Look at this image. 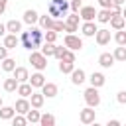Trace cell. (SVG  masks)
<instances>
[{"label":"cell","mask_w":126,"mask_h":126,"mask_svg":"<svg viewBox=\"0 0 126 126\" xmlns=\"http://www.w3.org/2000/svg\"><path fill=\"white\" fill-rule=\"evenodd\" d=\"M104 126H122V124H120V120H116V118H112V120H108V122H106Z\"/></svg>","instance_id":"cell-44"},{"label":"cell","mask_w":126,"mask_h":126,"mask_svg":"<svg viewBox=\"0 0 126 126\" xmlns=\"http://www.w3.org/2000/svg\"><path fill=\"white\" fill-rule=\"evenodd\" d=\"M43 102H45L43 93H32V96H30V104H32V108H41Z\"/></svg>","instance_id":"cell-19"},{"label":"cell","mask_w":126,"mask_h":126,"mask_svg":"<svg viewBox=\"0 0 126 126\" xmlns=\"http://www.w3.org/2000/svg\"><path fill=\"white\" fill-rule=\"evenodd\" d=\"M18 43H20L18 33H6V35H4V47H8V49H16Z\"/></svg>","instance_id":"cell-15"},{"label":"cell","mask_w":126,"mask_h":126,"mask_svg":"<svg viewBox=\"0 0 126 126\" xmlns=\"http://www.w3.org/2000/svg\"><path fill=\"white\" fill-rule=\"evenodd\" d=\"M83 96H85V102H87V106H93V108H96V106L100 104V94H98V89H96V87H89V89L83 93Z\"/></svg>","instance_id":"cell-4"},{"label":"cell","mask_w":126,"mask_h":126,"mask_svg":"<svg viewBox=\"0 0 126 126\" xmlns=\"http://www.w3.org/2000/svg\"><path fill=\"white\" fill-rule=\"evenodd\" d=\"M12 73H14V77L18 79V83H28V81H30V73H28L26 67H16Z\"/></svg>","instance_id":"cell-16"},{"label":"cell","mask_w":126,"mask_h":126,"mask_svg":"<svg viewBox=\"0 0 126 126\" xmlns=\"http://www.w3.org/2000/svg\"><path fill=\"white\" fill-rule=\"evenodd\" d=\"M41 41H43V30L41 28L30 26V30L28 32H22V35H20V43L26 49H30V51H35L41 45Z\"/></svg>","instance_id":"cell-1"},{"label":"cell","mask_w":126,"mask_h":126,"mask_svg":"<svg viewBox=\"0 0 126 126\" xmlns=\"http://www.w3.org/2000/svg\"><path fill=\"white\" fill-rule=\"evenodd\" d=\"M63 45L67 49H71V51H79V49H83V39L79 35H75V33H67L65 39H63Z\"/></svg>","instance_id":"cell-5"},{"label":"cell","mask_w":126,"mask_h":126,"mask_svg":"<svg viewBox=\"0 0 126 126\" xmlns=\"http://www.w3.org/2000/svg\"><path fill=\"white\" fill-rule=\"evenodd\" d=\"M37 126H41V124H37Z\"/></svg>","instance_id":"cell-51"},{"label":"cell","mask_w":126,"mask_h":126,"mask_svg":"<svg viewBox=\"0 0 126 126\" xmlns=\"http://www.w3.org/2000/svg\"><path fill=\"white\" fill-rule=\"evenodd\" d=\"M79 118H81V122L83 124H93L94 120H96V114H94V108L93 106H87V108H83L81 112H79Z\"/></svg>","instance_id":"cell-7"},{"label":"cell","mask_w":126,"mask_h":126,"mask_svg":"<svg viewBox=\"0 0 126 126\" xmlns=\"http://www.w3.org/2000/svg\"><path fill=\"white\" fill-rule=\"evenodd\" d=\"M57 85L55 83H45L43 87H41V93H43V96H47V98H53V96H57Z\"/></svg>","instance_id":"cell-18"},{"label":"cell","mask_w":126,"mask_h":126,"mask_svg":"<svg viewBox=\"0 0 126 126\" xmlns=\"http://www.w3.org/2000/svg\"><path fill=\"white\" fill-rule=\"evenodd\" d=\"M51 30H53V32H65V20H55Z\"/></svg>","instance_id":"cell-37"},{"label":"cell","mask_w":126,"mask_h":126,"mask_svg":"<svg viewBox=\"0 0 126 126\" xmlns=\"http://www.w3.org/2000/svg\"><path fill=\"white\" fill-rule=\"evenodd\" d=\"M65 49H67V47H55V55H53V57H57V59L61 61V57H63V53H65Z\"/></svg>","instance_id":"cell-42"},{"label":"cell","mask_w":126,"mask_h":126,"mask_svg":"<svg viewBox=\"0 0 126 126\" xmlns=\"http://www.w3.org/2000/svg\"><path fill=\"white\" fill-rule=\"evenodd\" d=\"M28 83H30L33 89H41V87H43L47 81H45V77L41 75V71H37V73H33V75L30 77V81H28Z\"/></svg>","instance_id":"cell-12"},{"label":"cell","mask_w":126,"mask_h":126,"mask_svg":"<svg viewBox=\"0 0 126 126\" xmlns=\"http://www.w3.org/2000/svg\"><path fill=\"white\" fill-rule=\"evenodd\" d=\"M91 126H102V124H98V122H96V120H94V122H93V124H91Z\"/></svg>","instance_id":"cell-49"},{"label":"cell","mask_w":126,"mask_h":126,"mask_svg":"<svg viewBox=\"0 0 126 126\" xmlns=\"http://www.w3.org/2000/svg\"><path fill=\"white\" fill-rule=\"evenodd\" d=\"M59 71L63 75H71L75 71V63H71V61H59Z\"/></svg>","instance_id":"cell-28"},{"label":"cell","mask_w":126,"mask_h":126,"mask_svg":"<svg viewBox=\"0 0 126 126\" xmlns=\"http://www.w3.org/2000/svg\"><path fill=\"white\" fill-rule=\"evenodd\" d=\"M20 96H24V98H30L32 96V93H33V87L30 85V83H20V87H18V91H16Z\"/></svg>","instance_id":"cell-24"},{"label":"cell","mask_w":126,"mask_h":126,"mask_svg":"<svg viewBox=\"0 0 126 126\" xmlns=\"http://www.w3.org/2000/svg\"><path fill=\"white\" fill-rule=\"evenodd\" d=\"M89 81H91V87H96V89H100V87L106 83L104 75H102V73H98V71H94V73L89 77Z\"/></svg>","instance_id":"cell-17"},{"label":"cell","mask_w":126,"mask_h":126,"mask_svg":"<svg viewBox=\"0 0 126 126\" xmlns=\"http://www.w3.org/2000/svg\"><path fill=\"white\" fill-rule=\"evenodd\" d=\"M94 39H96L98 45H106V43H110V30H98L96 35H94Z\"/></svg>","instance_id":"cell-14"},{"label":"cell","mask_w":126,"mask_h":126,"mask_svg":"<svg viewBox=\"0 0 126 126\" xmlns=\"http://www.w3.org/2000/svg\"><path fill=\"white\" fill-rule=\"evenodd\" d=\"M16 116V108L14 106H2L0 108V118L2 120H12Z\"/></svg>","instance_id":"cell-26"},{"label":"cell","mask_w":126,"mask_h":126,"mask_svg":"<svg viewBox=\"0 0 126 126\" xmlns=\"http://www.w3.org/2000/svg\"><path fill=\"white\" fill-rule=\"evenodd\" d=\"M39 124H41V126H55V116L49 114V112H45V114H41Z\"/></svg>","instance_id":"cell-31"},{"label":"cell","mask_w":126,"mask_h":126,"mask_svg":"<svg viewBox=\"0 0 126 126\" xmlns=\"http://www.w3.org/2000/svg\"><path fill=\"white\" fill-rule=\"evenodd\" d=\"M79 22H81V16L79 14H69L67 18H65V32L67 33H75L77 32V28H79Z\"/></svg>","instance_id":"cell-6"},{"label":"cell","mask_w":126,"mask_h":126,"mask_svg":"<svg viewBox=\"0 0 126 126\" xmlns=\"http://www.w3.org/2000/svg\"><path fill=\"white\" fill-rule=\"evenodd\" d=\"M85 81H87V75H85L83 69H75V71L71 73V83H73V85H83Z\"/></svg>","instance_id":"cell-20"},{"label":"cell","mask_w":126,"mask_h":126,"mask_svg":"<svg viewBox=\"0 0 126 126\" xmlns=\"http://www.w3.org/2000/svg\"><path fill=\"white\" fill-rule=\"evenodd\" d=\"M98 6H100V8H112L114 2H112V0H98Z\"/></svg>","instance_id":"cell-41"},{"label":"cell","mask_w":126,"mask_h":126,"mask_svg":"<svg viewBox=\"0 0 126 126\" xmlns=\"http://www.w3.org/2000/svg\"><path fill=\"white\" fill-rule=\"evenodd\" d=\"M30 63H32V67L33 69H37V71H43L45 67H47V57L41 53V51H30Z\"/></svg>","instance_id":"cell-3"},{"label":"cell","mask_w":126,"mask_h":126,"mask_svg":"<svg viewBox=\"0 0 126 126\" xmlns=\"http://www.w3.org/2000/svg\"><path fill=\"white\" fill-rule=\"evenodd\" d=\"M26 118H28V122H30V124H39L41 114H39V110H37V108H30V112L26 114Z\"/></svg>","instance_id":"cell-29"},{"label":"cell","mask_w":126,"mask_h":126,"mask_svg":"<svg viewBox=\"0 0 126 126\" xmlns=\"http://www.w3.org/2000/svg\"><path fill=\"white\" fill-rule=\"evenodd\" d=\"M14 108H16V114H24V116H26V114L30 112L32 104H30V100H28V98H24V96H22V98H18V100H16Z\"/></svg>","instance_id":"cell-9"},{"label":"cell","mask_w":126,"mask_h":126,"mask_svg":"<svg viewBox=\"0 0 126 126\" xmlns=\"http://www.w3.org/2000/svg\"><path fill=\"white\" fill-rule=\"evenodd\" d=\"M81 32H83V35H85V37H94V35H96V32H98V28L94 26V22H83Z\"/></svg>","instance_id":"cell-10"},{"label":"cell","mask_w":126,"mask_h":126,"mask_svg":"<svg viewBox=\"0 0 126 126\" xmlns=\"http://www.w3.org/2000/svg\"><path fill=\"white\" fill-rule=\"evenodd\" d=\"M6 6H8V0H0V14H4Z\"/></svg>","instance_id":"cell-45"},{"label":"cell","mask_w":126,"mask_h":126,"mask_svg":"<svg viewBox=\"0 0 126 126\" xmlns=\"http://www.w3.org/2000/svg\"><path fill=\"white\" fill-rule=\"evenodd\" d=\"M61 61H71V63H75V53H73L71 49H65V53H63V57H61Z\"/></svg>","instance_id":"cell-38"},{"label":"cell","mask_w":126,"mask_h":126,"mask_svg":"<svg viewBox=\"0 0 126 126\" xmlns=\"http://www.w3.org/2000/svg\"><path fill=\"white\" fill-rule=\"evenodd\" d=\"M12 126H28V118L24 114H16L12 118Z\"/></svg>","instance_id":"cell-35"},{"label":"cell","mask_w":126,"mask_h":126,"mask_svg":"<svg viewBox=\"0 0 126 126\" xmlns=\"http://www.w3.org/2000/svg\"><path fill=\"white\" fill-rule=\"evenodd\" d=\"M2 71H6V73H12L14 69H16V59H12V57H6V59H2Z\"/></svg>","instance_id":"cell-27"},{"label":"cell","mask_w":126,"mask_h":126,"mask_svg":"<svg viewBox=\"0 0 126 126\" xmlns=\"http://www.w3.org/2000/svg\"><path fill=\"white\" fill-rule=\"evenodd\" d=\"M6 57H8V47H4V45H2V47H0V61H2V59H6Z\"/></svg>","instance_id":"cell-43"},{"label":"cell","mask_w":126,"mask_h":126,"mask_svg":"<svg viewBox=\"0 0 126 126\" xmlns=\"http://www.w3.org/2000/svg\"><path fill=\"white\" fill-rule=\"evenodd\" d=\"M6 30H8L10 33H18V32H22V22H18V20H10V22L6 24Z\"/></svg>","instance_id":"cell-30"},{"label":"cell","mask_w":126,"mask_h":126,"mask_svg":"<svg viewBox=\"0 0 126 126\" xmlns=\"http://www.w3.org/2000/svg\"><path fill=\"white\" fill-rule=\"evenodd\" d=\"M53 22H55V20H53L49 14H45V16H39V22H37V24H39V28H41L43 32H47V30L53 28Z\"/></svg>","instance_id":"cell-22"},{"label":"cell","mask_w":126,"mask_h":126,"mask_svg":"<svg viewBox=\"0 0 126 126\" xmlns=\"http://www.w3.org/2000/svg\"><path fill=\"white\" fill-rule=\"evenodd\" d=\"M79 16H81L83 22H94L96 20V10H94V6H83L79 10Z\"/></svg>","instance_id":"cell-8"},{"label":"cell","mask_w":126,"mask_h":126,"mask_svg":"<svg viewBox=\"0 0 126 126\" xmlns=\"http://www.w3.org/2000/svg\"><path fill=\"white\" fill-rule=\"evenodd\" d=\"M114 61H116V59H114L112 53H100V55H98V65L104 67V69H110V67L114 65Z\"/></svg>","instance_id":"cell-11"},{"label":"cell","mask_w":126,"mask_h":126,"mask_svg":"<svg viewBox=\"0 0 126 126\" xmlns=\"http://www.w3.org/2000/svg\"><path fill=\"white\" fill-rule=\"evenodd\" d=\"M114 41H116L118 45H126V30H118V32L114 33Z\"/></svg>","instance_id":"cell-34"},{"label":"cell","mask_w":126,"mask_h":126,"mask_svg":"<svg viewBox=\"0 0 126 126\" xmlns=\"http://www.w3.org/2000/svg\"><path fill=\"white\" fill-rule=\"evenodd\" d=\"M69 10H71V2L67 0H51L47 6V14L53 20H65L69 16Z\"/></svg>","instance_id":"cell-2"},{"label":"cell","mask_w":126,"mask_h":126,"mask_svg":"<svg viewBox=\"0 0 126 126\" xmlns=\"http://www.w3.org/2000/svg\"><path fill=\"white\" fill-rule=\"evenodd\" d=\"M110 26L118 32V30H124V26H126V20L122 18V14H118V16H112L110 18Z\"/></svg>","instance_id":"cell-25"},{"label":"cell","mask_w":126,"mask_h":126,"mask_svg":"<svg viewBox=\"0 0 126 126\" xmlns=\"http://www.w3.org/2000/svg\"><path fill=\"white\" fill-rule=\"evenodd\" d=\"M18 87H20V83H18V79H16V77L4 79V91H6V93H16V91H18Z\"/></svg>","instance_id":"cell-23"},{"label":"cell","mask_w":126,"mask_h":126,"mask_svg":"<svg viewBox=\"0 0 126 126\" xmlns=\"http://www.w3.org/2000/svg\"><path fill=\"white\" fill-rule=\"evenodd\" d=\"M116 100H118V104H126V91H120L116 94Z\"/></svg>","instance_id":"cell-40"},{"label":"cell","mask_w":126,"mask_h":126,"mask_svg":"<svg viewBox=\"0 0 126 126\" xmlns=\"http://www.w3.org/2000/svg\"><path fill=\"white\" fill-rule=\"evenodd\" d=\"M43 39H45L47 43H55V39H57V32H53V30H47V32L43 33Z\"/></svg>","instance_id":"cell-36"},{"label":"cell","mask_w":126,"mask_h":126,"mask_svg":"<svg viewBox=\"0 0 126 126\" xmlns=\"http://www.w3.org/2000/svg\"><path fill=\"white\" fill-rule=\"evenodd\" d=\"M6 32H8V30H6V24H0V37L6 35Z\"/></svg>","instance_id":"cell-46"},{"label":"cell","mask_w":126,"mask_h":126,"mask_svg":"<svg viewBox=\"0 0 126 126\" xmlns=\"http://www.w3.org/2000/svg\"><path fill=\"white\" fill-rule=\"evenodd\" d=\"M55 47H57L55 43H47V41H45L43 47H41V53H43L45 57H53V55H55Z\"/></svg>","instance_id":"cell-32"},{"label":"cell","mask_w":126,"mask_h":126,"mask_svg":"<svg viewBox=\"0 0 126 126\" xmlns=\"http://www.w3.org/2000/svg\"><path fill=\"white\" fill-rule=\"evenodd\" d=\"M112 55H114L116 61H126V45H118Z\"/></svg>","instance_id":"cell-33"},{"label":"cell","mask_w":126,"mask_h":126,"mask_svg":"<svg viewBox=\"0 0 126 126\" xmlns=\"http://www.w3.org/2000/svg\"><path fill=\"white\" fill-rule=\"evenodd\" d=\"M24 22H26L28 26H33V24H37V22H39V14H37L33 8H30V10H26V12H24Z\"/></svg>","instance_id":"cell-13"},{"label":"cell","mask_w":126,"mask_h":126,"mask_svg":"<svg viewBox=\"0 0 126 126\" xmlns=\"http://www.w3.org/2000/svg\"><path fill=\"white\" fill-rule=\"evenodd\" d=\"M112 2H114V6H124L126 0H112Z\"/></svg>","instance_id":"cell-47"},{"label":"cell","mask_w":126,"mask_h":126,"mask_svg":"<svg viewBox=\"0 0 126 126\" xmlns=\"http://www.w3.org/2000/svg\"><path fill=\"white\" fill-rule=\"evenodd\" d=\"M83 8V4H81V0H71V12H75V14H79V10Z\"/></svg>","instance_id":"cell-39"},{"label":"cell","mask_w":126,"mask_h":126,"mask_svg":"<svg viewBox=\"0 0 126 126\" xmlns=\"http://www.w3.org/2000/svg\"><path fill=\"white\" fill-rule=\"evenodd\" d=\"M122 18H124V20H126V6H124V8H122Z\"/></svg>","instance_id":"cell-48"},{"label":"cell","mask_w":126,"mask_h":126,"mask_svg":"<svg viewBox=\"0 0 126 126\" xmlns=\"http://www.w3.org/2000/svg\"><path fill=\"white\" fill-rule=\"evenodd\" d=\"M114 14H112V10L110 8H102L100 12H96V22H100V24H106V22H110V18H112Z\"/></svg>","instance_id":"cell-21"},{"label":"cell","mask_w":126,"mask_h":126,"mask_svg":"<svg viewBox=\"0 0 126 126\" xmlns=\"http://www.w3.org/2000/svg\"><path fill=\"white\" fill-rule=\"evenodd\" d=\"M2 106H4V102H2V96H0V108H2Z\"/></svg>","instance_id":"cell-50"}]
</instances>
